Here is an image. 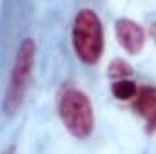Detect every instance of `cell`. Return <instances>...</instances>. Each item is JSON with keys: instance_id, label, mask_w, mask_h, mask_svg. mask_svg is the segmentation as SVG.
<instances>
[{"instance_id": "obj_1", "label": "cell", "mask_w": 156, "mask_h": 154, "mask_svg": "<svg viewBox=\"0 0 156 154\" xmlns=\"http://www.w3.org/2000/svg\"><path fill=\"white\" fill-rule=\"evenodd\" d=\"M73 47L76 56L87 65L96 64L104 53V31L98 15L82 9L73 22Z\"/></svg>"}, {"instance_id": "obj_2", "label": "cell", "mask_w": 156, "mask_h": 154, "mask_svg": "<svg viewBox=\"0 0 156 154\" xmlns=\"http://www.w3.org/2000/svg\"><path fill=\"white\" fill-rule=\"evenodd\" d=\"M58 114L71 136L85 140L94 129V113L87 94L80 89H66L58 102Z\"/></svg>"}, {"instance_id": "obj_3", "label": "cell", "mask_w": 156, "mask_h": 154, "mask_svg": "<svg viewBox=\"0 0 156 154\" xmlns=\"http://www.w3.org/2000/svg\"><path fill=\"white\" fill-rule=\"evenodd\" d=\"M35 54H37L35 42L31 38H26L16 51L15 65L9 78V87H7L5 100H4V109L9 114H15L22 107V102H24V96L31 80L33 65H35Z\"/></svg>"}, {"instance_id": "obj_4", "label": "cell", "mask_w": 156, "mask_h": 154, "mask_svg": "<svg viewBox=\"0 0 156 154\" xmlns=\"http://www.w3.org/2000/svg\"><path fill=\"white\" fill-rule=\"evenodd\" d=\"M118 44L129 53V54H138L144 45H145V33L140 24L129 20V18H120L115 26Z\"/></svg>"}, {"instance_id": "obj_5", "label": "cell", "mask_w": 156, "mask_h": 154, "mask_svg": "<svg viewBox=\"0 0 156 154\" xmlns=\"http://www.w3.org/2000/svg\"><path fill=\"white\" fill-rule=\"evenodd\" d=\"M134 111L145 120L147 132H156V87H138L134 98H133Z\"/></svg>"}, {"instance_id": "obj_6", "label": "cell", "mask_w": 156, "mask_h": 154, "mask_svg": "<svg viewBox=\"0 0 156 154\" xmlns=\"http://www.w3.org/2000/svg\"><path fill=\"white\" fill-rule=\"evenodd\" d=\"M111 91H113V96H115L116 100H123V102H127V100H133V98H134L138 87H136V83H134L133 80L118 78V80L113 82Z\"/></svg>"}, {"instance_id": "obj_7", "label": "cell", "mask_w": 156, "mask_h": 154, "mask_svg": "<svg viewBox=\"0 0 156 154\" xmlns=\"http://www.w3.org/2000/svg\"><path fill=\"white\" fill-rule=\"evenodd\" d=\"M109 76L118 80V78H127L131 73H133V69H131V65L125 62V60H122V58H116V60H113L111 62V65H109Z\"/></svg>"}, {"instance_id": "obj_8", "label": "cell", "mask_w": 156, "mask_h": 154, "mask_svg": "<svg viewBox=\"0 0 156 154\" xmlns=\"http://www.w3.org/2000/svg\"><path fill=\"white\" fill-rule=\"evenodd\" d=\"M149 33H151V38H153V42L156 44V22L151 26V29H149Z\"/></svg>"}]
</instances>
